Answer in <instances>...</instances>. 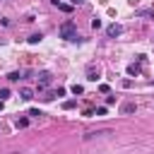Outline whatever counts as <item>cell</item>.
Listing matches in <instances>:
<instances>
[{
    "mask_svg": "<svg viewBox=\"0 0 154 154\" xmlns=\"http://www.w3.org/2000/svg\"><path fill=\"white\" fill-rule=\"evenodd\" d=\"M60 38H65V41H75V43H79L82 38H79V34H77V24H75V22H65V24L60 26Z\"/></svg>",
    "mask_w": 154,
    "mask_h": 154,
    "instance_id": "cell-1",
    "label": "cell"
},
{
    "mask_svg": "<svg viewBox=\"0 0 154 154\" xmlns=\"http://www.w3.org/2000/svg\"><path fill=\"white\" fill-rule=\"evenodd\" d=\"M120 34H123V24H116V22H113V24L106 26V36H108V38H116V36H120Z\"/></svg>",
    "mask_w": 154,
    "mask_h": 154,
    "instance_id": "cell-2",
    "label": "cell"
},
{
    "mask_svg": "<svg viewBox=\"0 0 154 154\" xmlns=\"http://www.w3.org/2000/svg\"><path fill=\"white\" fill-rule=\"evenodd\" d=\"M48 84H51V72H46V70L38 72V91H43Z\"/></svg>",
    "mask_w": 154,
    "mask_h": 154,
    "instance_id": "cell-3",
    "label": "cell"
},
{
    "mask_svg": "<svg viewBox=\"0 0 154 154\" xmlns=\"http://www.w3.org/2000/svg\"><path fill=\"white\" fill-rule=\"evenodd\" d=\"M99 75H101V72H99V67H96V65H89V67H87V79H89V82H96V79H99Z\"/></svg>",
    "mask_w": 154,
    "mask_h": 154,
    "instance_id": "cell-4",
    "label": "cell"
},
{
    "mask_svg": "<svg viewBox=\"0 0 154 154\" xmlns=\"http://www.w3.org/2000/svg\"><path fill=\"white\" fill-rule=\"evenodd\" d=\"M19 99H22V101H31V99H34V89L22 87V89H19Z\"/></svg>",
    "mask_w": 154,
    "mask_h": 154,
    "instance_id": "cell-5",
    "label": "cell"
},
{
    "mask_svg": "<svg viewBox=\"0 0 154 154\" xmlns=\"http://www.w3.org/2000/svg\"><path fill=\"white\" fill-rule=\"evenodd\" d=\"M135 108H137V106H135L132 101H125V103L120 106V113H123V116H128V113H135Z\"/></svg>",
    "mask_w": 154,
    "mask_h": 154,
    "instance_id": "cell-6",
    "label": "cell"
},
{
    "mask_svg": "<svg viewBox=\"0 0 154 154\" xmlns=\"http://www.w3.org/2000/svg\"><path fill=\"white\" fill-rule=\"evenodd\" d=\"M101 135H111V130H91L84 135V140H94V137H101Z\"/></svg>",
    "mask_w": 154,
    "mask_h": 154,
    "instance_id": "cell-7",
    "label": "cell"
},
{
    "mask_svg": "<svg viewBox=\"0 0 154 154\" xmlns=\"http://www.w3.org/2000/svg\"><path fill=\"white\" fill-rule=\"evenodd\" d=\"M41 38H43V34H31V36H29L26 41H29L31 46H36V43H41Z\"/></svg>",
    "mask_w": 154,
    "mask_h": 154,
    "instance_id": "cell-8",
    "label": "cell"
},
{
    "mask_svg": "<svg viewBox=\"0 0 154 154\" xmlns=\"http://www.w3.org/2000/svg\"><path fill=\"white\" fill-rule=\"evenodd\" d=\"M128 75H130V77L140 75V65H135V63H132V65H128Z\"/></svg>",
    "mask_w": 154,
    "mask_h": 154,
    "instance_id": "cell-9",
    "label": "cell"
},
{
    "mask_svg": "<svg viewBox=\"0 0 154 154\" xmlns=\"http://www.w3.org/2000/svg\"><path fill=\"white\" fill-rule=\"evenodd\" d=\"M70 91H72L75 96H79V94H84V87H82V84H72V87H70Z\"/></svg>",
    "mask_w": 154,
    "mask_h": 154,
    "instance_id": "cell-10",
    "label": "cell"
},
{
    "mask_svg": "<svg viewBox=\"0 0 154 154\" xmlns=\"http://www.w3.org/2000/svg\"><path fill=\"white\" fill-rule=\"evenodd\" d=\"M137 17H154V10H137Z\"/></svg>",
    "mask_w": 154,
    "mask_h": 154,
    "instance_id": "cell-11",
    "label": "cell"
},
{
    "mask_svg": "<svg viewBox=\"0 0 154 154\" xmlns=\"http://www.w3.org/2000/svg\"><path fill=\"white\" fill-rule=\"evenodd\" d=\"M75 103H77L75 99H67V101H63V108H65V111H70V108H75Z\"/></svg>",
    "mask_w": 154,
    "mask_h": 154,
    "instance_id": "cell-12",
    "label": "cell"
},
{
    "mask_svg": "<svg viewBox=\"0 0 154 154\" xmlns=\"http://www.w3.org/2000/svg\"><path fill=\"white\" fill-rule=\"evenodd\" d=\"M7 79H10V82H19L22 77H19V72H10V75H7Z\"/></svg>",
    "mask_w": 154,
    "mask_h": 154,
    "instance_id": "cell-13",
    "label": "cell"
},
{
    "mask_svg": "<svg viewBox=\"0 0 154 154\" xmlns=\"http://www.w3.org/2000/svg\"><path fill=\"white\" fill-rule=\"evenodd\" d=\"M29 125V118H17V128H26Z\"/></svg>",
    "mask_w": 154,
    "mask_h": 154,
    "instance_id": "cell-14",
    "label": "cell"
},
{
    "mask_svg": "<svg viewBox=\"0 0 154 154\" xmlns=\"http://www.w3.org/2000/svg\"><path fill=\"white\" fill-rule=\"evenodd\" d=\"M5 99H10V89H7V87L0 89V101H5Z\"/></svg>",
    "mask_w": 154,
    "mask_h": 154,
    "instance_id": "cell-15",
    "label": "cell"
},
{
    "mask_svg": "<svg viewBox=\"0 0 154 154\" xmlns=\"http://www.w3.org/2000/svg\"><path fill=\"white\" fill-rule=\"evenodd\" d=\"M91 29H101V19H99V17L91 19Z\"/></svg>",
    "mask_w": 154,
    "mask_h": 154,
    "instance_id": "cell-16",
    "label": "cell"
},
{
    "mask_svg": "<svg viewBox=\"0 0 154 154\" xmlns=\"http://www.w3.org/2000/svg\"><path fill=\"white\" fill-rule=\"evenodd\" d=\"M58 7H60V10H63V12H72V5H65V2H60V5H58Z\"/></svg>",
    "mask_w": 154,
    "mask_h": 154,
    "instance_id": "cell-17",
    "label": "cell"
},
{
    "mask_svg": "<svg viewBox=\"0 0 154 154\" xmlns=\"http://www.w3.org/2000/svg\"><path fill=\"white\" fill-rule=\"evenodd\" d=\"M29 116H31V118H38V116H43V113H41L38 108H31V111H29Z\"/></svg>",
    "mask_w": 154,
    "mask_h": 154,
    "instance_id": "cell-18",
    "label": "cell"
},
{
    "mask_svg": "<svg viewBox=\"0 0 154 154\" xmlns=\"http://www.w3.org/2000/svg\"><path fill=\"white\" fill-rule=\"evenodd\" d=\"M96 116H106V106H99L96 108Z\"/></svg>",
    "mask_w": 154,
    "mask_h": 154,
    "instance_id": "cell-19",
    "label": "cell"
},
{
    "mask_svg": "<svg viewBox=\"0 0 154 154\" xmlns=\"http://www.w3.org/2000/svg\"><path fill=\"white\" fill-rule=\"evenodd\" d=\"M82 2H84V0H72V7H75V5H82Z\"/></svg>",
    "mask_w": 154,
    "mask_h": 154,
    "instance_id": "cell-20",
    "label": "cell"
},
{
    "mask_svg": "<svg viewBox=\"0 0 154 154\" xmlns=\"http://www.w3.org/2000/svg\"><path fill=\"white\" fill-rule=\"evenodd\" d=\"M51 2H53V5H60V0H51Z\"/></svg>",
    "mask_w": 154,
    "mask_h": 154,
    "instance_id": "cell-21",
    "label": "cell"
},
{
    "mask_svg": "<svg viewBox=\"0 0 154 154\" xmlns=\"http://www.w3.org/2000/svg\"><path fill=\"white\" fill-rule=\"evenodd\" d=\"M2 103H5V101H0V111H2Z\"/></svg>",
    "mask_w": 154,
    "mask_h": 154,
    "instance_id": "cell-22",
    "label": "cell"
}]
</instances>
